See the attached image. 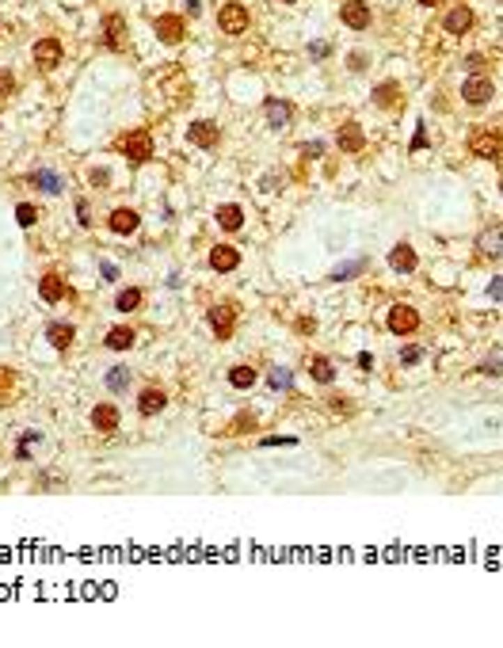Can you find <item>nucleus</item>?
Wrapping results in <instances>:
<instances>
[{"label": "nucleus", "instance_id": "obj_1", "mask_svg": "<svg viewBox=\"0 0 503 648\" xmlns=\"http://www.w3.org/2000/svg\"><path fill=\"white\" fill-rule=\"evenodd\" d=\"M248 23H252L248 8L237 4V0H233V4H222V12H217V27H222L225 35H245Z\"/></svg>", "mask_w": 503, "mask_h": 648}, {"label": "nucleus", "instance_id": "obj_2", "mask_svg": "<svg viewBox=\"0 0 503 648\" xmlns=\"http://www.w3.org/2000/svg\"><path fill=\"white\" fill-rule=\"evenodd\" d=\"M123 157L134 160V164H141V160L153 157V137L145 134V130H134V134L123 137Z\"/></svg>", "mask_w": 503, "mask_h": 648}, {"label": "nucleus", "instance_id": "obj_3", "mask_svg": "<svg viewBox=\"0 0 503 648\" xmlns=\"http://www.w3.org/2000/svg\"><path fill=\"white\" fill-rule=\"evenodd\" d=\"M416 328H419V313L412 309V305H393V313H389V332H393V336H412Z\"/></svg>", "mask_w": 503, "mask_h": 648}, {"label": "nucleus", "instance_id": "obj_4", "mask_svg": "<svg viewBox=\"0 0 503 648\" xmlns=\"http://www.w3.org/2000/svg\"><path fill=\"white\" fill-rule=\"evenodd\" d=\"M339 15H343V23H347L351 31H366V27H370V8H366V0H343Z\"/></svg>", "mask_w": 503, "mask_h": 648}, {"label": "nucleus", "instance_id": "obj_5", "mask_svg": "<svg viewBox=\"0 0 503 648\" xmlns=\"http://www.w3.org/2000/svg\"><path fill=\"white\" fill-rule=\"evenodd\" d=\"M58 61H61V43L58 38H42V43H35V65L38 69H58Z\"/></svg>", "mask_w": 503, "mask_h": 648}, {"label": "nucleus", "instance_id": "obj_6", "mask_svg": "<svg viewBox=\"0 0 503 648\" xmlns=\"http://www.w3.org/2000/svg\"><path fill=\"white\" fill-rule=\"evenodd\" d=\"M153 31H157V38L160 43H168V46L183 43V20L180 15H160V20L153 23Z\"/></svg>", "mask_w": 503, "mask_h": 648}, {"label": "nucleus", "instance_id": "obj_7", "mask_svg": "<svg viewBox=\"0 0 503 648\" xmlns=\"http://www.w3.org/2000/svg\"><path fill=\"white\" fill-rule=\"evenodd\" d=\"M461 95H465V103H488L492 100V80L488 77H469L465 84H461Z\"/></svg>", "mask_w": 503, "mask_h": 648}, {"label": "nucleus", "instance_id": "obj_8", "mask_svg": "<svg viewBox=\"0 0 503 648\" xmlns=\"http://www.w3.org/2000/svg\"><path fill=\"white\" fill-rule=\"evenodd\" d=\"M389 267H393L396 275H412L416 271V248L412 245H396L393 252H389Z\"/></svg>", "mask_w": 503, "mask_h": 648}, {"label": "nucleus", "instance_id": "obj_9", "mask_svg": "<svg viewBox=\"0 0 503 648\" xmlns=\"http://www.w3.org/2000/svg\"><path fill=\"white\" fill-rule=\"evenodd\" d=\"M92 427L95 431H103V435H111L118 427V408L115 404H95L92 408Z\"/></svg>", "mask_w": 503, "mask_h": 648}, {"label": "nucleus", "instance_id": "obj_10", "mask_svg": "<svg viewBox=\"0 0 503 648\" xmlns=\"http://www.w3.org/2000/svg\"><path fill=\"white\" fill-rule=\"evenodd\" d=\"M187 137H191L194 145H199V149H214L222 134H217V126H214V123H191Z\"/></svg>", "mask_w": 503, "mask_h": 648}, {"label": "nucleus", "instance_id": "obj_11", "mask_svg": "<svg viewBox=\"0 0 503 648\" xmlns=\"http://www.w3.org/2000/svg\"><path fill=\"white\" fill-rule=\"evenodd\" d=\"M210 328H214L222 339H229L233 336V305H214V309H210Z\"/></svg>", "mask_w": 503, "mask_h": 648}, {"label": "nucleus", "instance_id": "obj_12", "mask_svg": "<svg viewBox=\"0 0 503 648\" xmlns=\"http://www.w3.org/2000/svg\"><path fill=\"white\" fill-rule=\"evenodd\" d=\"M290 115H294V111H290V103H282V100H267V103H263V118H267L274 130L290 126Z\"/></svg>", "mask_w": 503, "mask_h": 648}, {"label": "nucleus", "instance_id": "obj_13", "mask_svg": "<svg viewBox=\"0 0 503 648\" xmlns=\"http://www.w3.org/2000/svg\"><path fill=\"white\" fill-rule=\"evenodd\" d=\"M237 263H240V252L233 245H217L214 252H210V267H214V271H233Z\"/></svg>", "mask_w": 503, "mask_h": 648}, {"label": "nucleus", "instance_id": "obj_14", "mask_svg": "<svg viewBox=\"0 0 503 648\" xmlns=\"http://www.w3.org/2000/svg\"><path fill=\"white\" fill-rule=\"evenodd\" d=\"M164 404H168L164 389H145V393L137 396V412H141V416H157Z\"/></svg>", "mask_w": 503, "mask_h": 648}, {"label": "nucleus", "instance_id": "obj_15", "mask_svg": "<svg viewBox=\"0 0 503 648\" xmlns=\"http://www.w3.org/2000/svg\"><path fill=\"white\" fill-rule=\"evenodd\" d=\"M137 225H141V217H137V210H130V206H118L115 214H111V229L123 233V237L126 233H134Z\"/></svg>", "mask_w": 503, "mask_h": 648}, {"label": "nucleus", "instance_id": "obj_16", "mask_svg": "<svg viewBox=\"0 0 503 648\" xmlns=\"http://www.w3.org/2000/svg\"><path fill=\"white\" fill-rule=\"evenodd\" d=\"M336 145L343 153H359L362 149V130L355 126V123H343V126H339V134H336Z\"/></svg>", "mask_w": 503, "mask_h": 648}, {"label": "nucleus", "instance_id": "obj_17", "mask_svg": "<svg viewBox=\"0 0 503 648\" xmlns=\"http://www.w3.org/2000/svg\"><path fill=\"white\" fill-rule=\"evenodd\" d=\"M38 294L46 298V302H61L65 298V282H61V275L58 271H50V275H42V282H38Z\"/></svg>", "mask_w": 503, "mask_h": 648}, {"label": "nucleus", "instance_id": "obj_18", "mask_svg": "<svg viewBox=\"0 0 503 648\" xmlns=\"http://www.w3.org/2000/svg\"><path fill=\"white\" fill-rule=\"evenodd\" d=\"M72 336H77V328H72V324H50V328H46V339H50V347H58V351H65V347L72 344Z\"/></svg>", "mask_w": 503, "mask_h": 648}, {"label": "nucleus", "instance_id": "obj_19", "mask_svg": "<svg viewBox=\"0 0 503 648\" xmlns=\"http://www.w3.org/2000/svg\"><path fill=\"white\" fill-rule=\"evenodd\" d=\"M469 149H473L477 157H500V137L496 134H473Z\"/></svg>", "mask_w": 503, "mask_h": 648}, {"label": "nucleus", "instance_id": "obj_20", "mask_svg": "<svg viewBox=\"0 0 503 648\" xmlns=\"http://www.w3.org/2000/svg\"><path fill=\"white\" fill-rule=\"evenodd\" d=\"M469 27H473V12H469V8H454V12L446 15V31H450V35H465Z\"/></svg>", "mask_w": 503, "mask_h": 648}, {"label": "nucleus", "instance_id": "obj_21", "mask_svg": "<svg viewBox=\"0 0 503 648\" xmlns=\"http://www.w3.org/2000/svg\"><path fill=\"white\" fill-rule=\"evenodd\" d=\"M134 339H137V332L126 328V324H118V328L107 332V347L111 351H126V347H134Z\"/></svg>", "mask_w": 503, "mask_h": 648}, {"label": "nucleus", "instance_id": "obj_22", "mask_svg": "<svg viewBox=\"0 0 503 648\" xmlns=\"http://www.w3.org/2000/svg\"><path fill=\"white\" fill-rule=\"evenodd\" d=\"M309 374H313V382H320V385L336 382V370H332V362L324 359V355H313L309 359Z\"/></svg>", "mask_w": 503, "mask_h": 648}, {"label": "nucleus", "instance_id": "obj_23", "mask_svg": "<svg viewBox=\"0 0 503 648\" xmlns=\"http://www.w3.org/2000/svg\"><path fill=\"white\" fill-rule=\"evenodd\" d=\"M217 225H222V229H229V233H237L240 225H245V210L233 206V202H229V206H222V210H217Z\"/></svg>", "mask_w": 503, "mask_h": 648}, {"label": "nucleus", "instance_id": "obj_24", "mask_svg": "<svg viewBox=\"0 0 503 648\" xmlns=\"http://www.w3.org/2000/svg\"><path fill=\"white\" fill-rule=\"evenodd\" d=\"M103 43L111 50H118V43H123V15H107L103 20Z\"/></svg>", "mask_w": 503, "mask_h": 648}, {"label": "nucleus", "instance_id": "obj_25", "mask_svg": "<svg viewBox=\"0 0 503 648\" xmlns=\"http://www.w3.org/2000/svg\"><path fill=\"white\" fill-rule=\"evenodd\" d=\"M141 302H145V294L137 286H130V290H123V294L115 298V309L118 313H134V309H141Z\"/></svg>", "mask_w": 503, "mask_h": 648}, {"label": "nucleus", "instance_id": "obj_26", "mask_svg": "<svg viewBox=\"0 0 503 648\" xmlns=\"http://www.w3.org/2000/svg\"><path fill=\"white\" fill-rule=\"evenodd\" d=\"M107 389L111 393H126L130 389V367H111L107 370Z\"/></svg>", "mask_w": 503, "mask_h": 648}, {"label": "nucleus", "instance_id": "obj_27", "mask_svg": "<svg viewBox=\"0 0 503 648\" xmlns=\"http://www.w3.org/2000/svg\"><path fill=\"white\" fill-rule=\"evenodd\" d=\"M229 385L233 389H252V385H256V370H252V367H233L229 370Z\"/></svg>", "mask_w": 503, "mask_h": 648}, {"label": "nucleus", "instance_id": "obj_28", "mask_svg": "<svg viewBox=\"0 0 503 648\" xmlns=\"http://www.w3.org/2000/svg\"><path fill=\"white\" fill-rule=\"evenodd\" d=\"M359 271H366V259H351V263H339L336 271H332V279H336V282H347V279H355Z\"/></svg>", "mask_w": 503, "mask_h": 648}, {"label": "nucleus", "instance_id": "obj_29", "mask_svg": "<svg viewBox=\"0 0 503 648\" xmlns=\"http://www.w3.org/2000/svg\"><path fill=\"white\" fill-rule=\"evenodd\" d=\"M35 187H42L46 194H61V180L54 172H35Z\"/></svg>", "mask_w": 503, "mask_h": 648}, {"label": "nucleus", "instance_id": "obj_30", "mask_svg": "<svg viewBox=\"0 0 503 648\" xmlns=\"http://www.w3.org/2000/svg\"><path fill=\"white\" fill-rule=\"evenodd\" d=\"M15 222H20L23 229H31V225L38 222V210L31 206V202H20V206H15Z\"/></svg>", "mask_w": 503, "mask_h": 648}, {"label": "nucleus", "instance_id": "obj_31", "mask_svg": "<svg viewBox=\"0 0 503 648\" xmlns=\"http://www.w3.org/2000/svg\"><path fill=\"white\" fill-rule=\"evenodd\" d=\"M481 252L500 256L503 252V233H484V237H481Z\"/></svg>", "mask_w": 503, "mask_h": 648}, {"label": "nucleus", "instance_id": "obj_32", "mask_svg": "<svg viewBox=\"0 0 503 648\" xmlns=\"http://www.w3.org/2000/svg\"><path fill=\"white\" fill-rule=\"evenodd\" d=\"M35 442H38V431H27V435H23V442H20V450H15V458L27 461V458H31V447H35Z\"/></svg>", "mask_w": 503, "mask_h": 648}, {"label": "nucleus", "instance_id": "obj_33", "mask_svg": "<svg viewBox=\"0 0 503 648\" xmlns=\"http://www.w3.org/2000/svg\"><path fill=\"white\" fill-rule=\"evenodd\" d=\"M271 389H290V370L274 367V370H271Z\"/></svg>", "mask_w": 503, "mask_h": 648}, {"label": "nucleus", "instance_id": "obj_34", "mask_svg": "<svg viewBox=\"0 0 503 648\" xmlns=\"http://www.w3.org/2000/svg\"><path fill=\"white\" fill-rule=\"evenodd\" d=\"M15 92V77L8 69H0V100H4V95H12Z\"/></svg>", "mask_w": 503, "mask_h": 648}, {"label": "nucleus", "instance_id": "obj_35", "mask_svg": "<svg viewBox=\"0 0 503 648\" xmlns=\"http://www.w3.org/2000/svg\"><path fill=\"white\" fill-rule=\"evenodd\" d=\"M15 385V374L8 367H0V396H8V389Z\"/></svg>", "mask_w": 503, "mask_h": 648}, {"label": "nucleus", "instance_id": "obj_36", "mask_svg": "<svg viewBox=\"0 0 503 648\" xmlns=\"http://www.w3.org/2000/svg\"><path fill=\"white\" fill-rule=\"evenodd\" d=\"M393 100H396V84H381L378 88V103H385V107H389Z\"/></svg>", "mask_w": 503, "mask_h": 648}, {"label": "nucleus", "instance_id": "obj_37", "mask_svg": "<svg viewBox=\"0 0 503 648\" xmlns=\"http://www.w3.org/2000/svg\"><path fill=\"white\" fill-rule=\"evenodd\" d=\"M248 427H256V416H237V424L229 427L233 435H240V431H248Z\"/></svg>", "mask_w": 503, "mask_h": 648}, {"label": "nucleus", "instance_id": "obj_38", "mask_svg": "<svg viewBox=\"0 0 503 648\" xmlns=\"http://www.w3.org/2000/svg\"><path fill=\"white\" fill-rule=\"evenodd\" d=\"M424 359V351H419V347H404L401 351V362H419Z\"/></svg>", "mask_w": 503, "mask_h": 648}, {"label": "nucleus", "instance_id": "obj_39", "mask_svg": "<svg viewBox=\"0 0 503 648\" xmlns=\"http://www.w3.org/2000/svg\"><path fill=\"white\" fill-rule=\"evenodd\" d=\"M481 370H484V374H503V359H488Z\"/></svg>", "mask_w": 503, "mask_h": 648}, {"label": "nucleus", "instance_id": "obj_40", "mask_svg": "<svg viewBox=\"0 0 503 648\" xmlns=\"http://www.w3.org/2000/svg\"><path fill=\"white\" fill-rule=\"evenodd\" d=\"M488 294L496 298V302H503V279H492L488 282Z\"/></svg>", "mask_w": 503, "mask_h": 648}, {"label": "nucleus", "instance_id": "obj_41", "mask_svg": "<svg viewBox=\"0 0 503 648\" xmlns=\"http://www.w3.org/2000/svg\"><path fill=\"white\" fill-rule=\"evenodd\" d=\"M309 54H313V58H328V43H313Z\"/></svg>", "mask_w": 503, "mask_h": 648}, {"label": "nucleus", "instance_id": "obj_42", "mask_svg": "<svg viewBox=\"0 0 503 648\" xmlns=\"http://www.w3.org/2000/svg\"><path fill=\"white\" fill-rule=\"evenodd\" d=\"M77 217H80V225L92 222V214H88V202H77Z\"/></svg>", "mask_w": 503, "mask_h": 648}, {"label": "nucleus", "instance_id": "obj_43", "mask_svg": "<svg viewBox=\"0 0 503 648\" xmlns=\"http://www.w3.org/2000/svg\"><path fill=\"white\" fill-rule=\"evenodd\" d=\"M424 145H427V134H424V126H419L416 137H412V149H424Z\"/></svg>", "mask_w": 503, "mask_h": 648}, {"label": "nucleus", "instance_id": "obj_44", "mask_svg": "<svg viewBox=\"0 0 503 648\" xmlns=\"http://www.w3.org/2000/svg\"><path fill=\"white\" fill-rule=\"evenodd\" d=\"M103 279L115 282V279H118V267H115V263H103Z\"/></svg>", "mask_w": 503, "mask_h": 648}, {"label": "nucleus", "instance_id": "obj_45", "mask_svg": "<svg viewBox=\"0 0 503 648\" xmlns=\"http://www.w3.org/2000/svg\"><path fill=\"white\" fill-rule=\"evenodd\" d=\"M469 69H473V72L484 69V58H481V54H473V58H469Z\"/></svg>", "mask_w": 503, "mask_h": 648}, {"label": "nucleus", "instance_id": "obj_46", "mask_svg": "<svg viewBox=\"0 0 503 648\" xmlns=\"http://www.w3.org/2000/svg\"><path fill=\"white\" fill-rule=\"evenodd\" d=\"M302 153H309V157H320V141H309V145H302Z\"/></svg>", "mask_w": 503, "mask_h": 648}, {"label": "nucleus", "instance_id": "obj_47", "mask_svg": "<svg viewBox=\"0 0 503 648\" xmlns=\"http://www.w3.org/2000/svg\"><path fill=\"white\" fill-rule=\"evenodd\" d=\"M92 183L95 187H107V172H92Z\"/></svg>", "mask_w": 503, "mask_h": 648}, {"label": "nucleus", "instance_id": "obj_48", "mask_svg": "<svg viewBox=\"0 0 503 648\" xmlns=\"http://www.w3.org/2000/svg\"><path fill=\"white\" fill-rule=\"evenodd\" d=\"M419 4H427V8H435V4H439V0H419Z\"/></svg>", "mask_w": 503, "mask_h": 648}, {"label": "nucleus", "instance_id": "obj_49", "mask_svg": "<svg viewBox=\"0 0 503 648\" xmlns=\"http://www.w3.org/2000/svg\"><path fill=\"white\" fill-rule=\"evenodd\" d=\"M282 4H294V0H282Z\"/></svg>", "mask_w": 503, "mask_h": 648}]
</instances>
